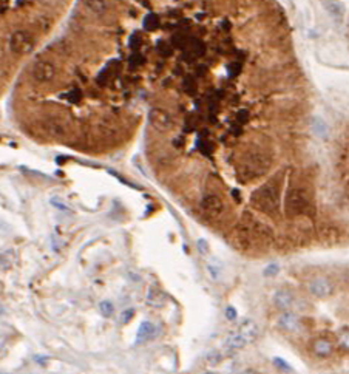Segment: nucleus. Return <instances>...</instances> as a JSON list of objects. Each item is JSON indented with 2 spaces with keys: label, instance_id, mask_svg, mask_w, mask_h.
Returning a JSON list of instances; mask_svg holds the SVG:
<instances>
[{
  "label": "nucleus",
  "instance_id": "1",
  "mask_svg": "<svg viewBox=\"0 0 349 374\" xmlns=\"http://www.w3.org/2000/svg\"><path fill=\"white\" fill-rule=\"evenodd\" d=\"M68 5V0H0V97L45 47Z\"/></svg>",
  "mask_w": 349,
  "mask_h": 374
},
{
  "label": "nucleus",
  "instance_id": "2",
  "mask_svg": "<svg viewBox=\"0 0 349 374\" xmlns=\"http://www.w3.org/2000/svg\"><path fill=\"white\" fill-rule=\"evenodd\" d=\"M271 167V158L268 153L261 150H250L247 152L238 164L236 174H238L240 181L247 183L263 177Z\"/></svg>",
  "mask_w": 349,
  "mask_h": 374
},
{
  "label": "nucleus",
  "instance_id": "3",
  "mask_svg": "<svg viewBox=\"0 0 349 374\" xmlns=\"http://www.w3.org/2000/svg\"><path fill=\"white\" fill-rule=\"evenodd\" d=\"M252 204L268 215H277L280 210V186L275 181H269L257 189L250 196Z\"/></svg>",
  "mask_w": 349,
  "mask_h": 374
},
{
  "label": "nucleus",
  "instance_id": "4",
  "mask_svg": "<svg viewBox=\"0 0 349 374\" xmlns=\"http://www.w3.org/2000/svg\"><path fill=\"white\" fill-rule=\"evenodd\" d=\"M286 213L289 217H300V215H314V204L308 192L303 189H292L286 196Z\"/></svg>",
  "mask_w": 349,
  "mask_h": 374
},
{
  "label": "nucleus",
  "instance_id": "5",
  "mask_svg": "<svg viewBox=\"0 0 349 374\" xmlns=\"http://www.w3.org/2000/svg\"><path fill=\"white\" fill-rule=\"evenodd\" d=\"M148 121L151 127L156 128L158 132H169L175 124L170 113L159 107H153L148 110Z\"/></svg>",
  "mask_w": 349,
  "mask_h": 374
},
{
  "label": "nucleus",
  "instance_id": "6",
  "mask_svg": "<svg viewBox=\"0 0 349 374\" xmlns=\"http://www.w3.org/2000/svg\"><path fill=\"white\" fill-rule=\"evenodd\" d=\"M201 209L209 218H219L224 213V203L218 195L209 193L201 201Z\"/></svg>",
  "mask_w": 349,
  "mask_h": 374
},
{
  "label": "nucleus",
  "instance_id": "7",
  "mask_svg": "<svg viewBox=\"0 0 349 374\" xmlns=\"http://www.w3.org/2000/svg\"><path fill=\"white\" fill-rule=\"evenodd\" d=\"M309 292L317 297V298H326L329 295H332L334 292V284L326 279V277H317L314 279L309 286H308Z\"/></svg>",
  "mask_w": 349,
  "mask_h": 374
},
{
  "label": "nucleus",
  "instance_id": "8",
  "mask_svg": "<svg viewBox=\"0 0 349 374\" xmlns=\"http://www.w3.org/2000/svg\"><path fill=\"white\" fill-rule=\"evenodd\" d=\"M278 326H281L284 331H297L300 320L294 312L283 311V314H280V317H278Z\"/></svg>",
  "mask_w": 349,
  "mask_h": 374
},
{
  "label": "nucleus",
  "instance_id": "9",
  "mask_svg": "<svg viewBox=\"0 0 349 374\" xmlns=\"http://www.w3.org/2000/svg\"><path fill=\"white\" fill-rule=\"evenodd\" d=\"M312 351L314 354H317L318 357H328L334 353V345L331 340L323 339V337H318L314 340L312 343Z\"/></svg>",
  "mask_w": 349,
  "mask_h": 374
},
{
  "label": "nucleus",
  "instance_id": "10",
  "mask_svg": "<svg viewBox=\"0 0 349 374\" xmlns=\"http://www.w3.org/2000/svg\"><path fill=\"white\" fill-rule=\"evenodd\" d=\"M274 301H275V306L280 308L281 311H289L292 306H294V297H292V294L286 289L277 291L274 295Z\"/></svg>",
  "mask_w": 349,
  "mask_h": 374
},
{
  "label": "nucleus",
  "instance_id": "11",
  "mask_svg": "<svg viewBox=\"0 0 349 374\" xmlns=\"http://www.w3.org/2000/svg\"><path fill=\"white\" fill-rule=\"evenodd\" d=\"M323 5L328 11L329 16L336 20L337 23H340L343 20V16H345V8L340 2H337V0H323Z\"/></svg>",
  "mask_w": 349,
  "mask_h": 374
},
{
  "label": "nucleus",
  "instance_id": "12",
  "mask_svg": "<svg viewBox=\"0 0 349 374\" xmlns=\"http://www.w3.org/2000/svg\"><path fill=\"white\" fill-rule=\"evenodd\" d=\"M238 333L249 342H254L258 337V325L254 320H243L240 325Z\"/></svg>",
  "mask_w": 349,
  "mask_h": 374
},
{
  "label": "nucleus",
  "instance_id": "13",
  "mask_svg": "<svg viewBox=\"0 0 349 374\" xmlns=\"http://www.w3.org/2000/svg\"><path fill=\"white\" fill-rule=\"evenodd\" d=\"M252 235L257 237L258 240L264 241V243H269L274 240V231L268 226V224H263V223H258L255 221L252 224Z\"/></svg>",
  "mask_w": 349,
  "mask_h": 374
},
{
  "label": "nucleus",
  "instance_id": "14",
  "mask_svg": "<svg viewBox=\"0 0 349 374\" xmlns=\"http://www.w3.org/2000/svg\"><path fill=\"white\" fill-rule=\"evenodd\" d=\"M156 334V326L151 322H142L138 328V334H136V343H142L145 340L153 339Z\"/></svg>",
  "mask_w": 349,
  "mask_h": 374
},
{
  "label": "nucleus",
  "instance_id": "15",
  "mask_svg": "<svg viewBox=\"0 0 349 374\" xmlns=\"http://www.w3.org/2000/svg\"><path fill=\"white\" fill-rule=\"evenodd\" d=\"M165 303V295L158 287H150L147 292V305L151 308H161Z\"/></svg>",
  "mask_w": 349,
  "mask_h": 374
},
{
  "label": "nucleus",
  "instance_id": "16",
  "mask_svg": "<svg viewBox=\"0 0 349 374\" xmlns=\"http://www.w3.org/2000/svg\"><path fill=\"white\" fill-rule=\"evenodd\" d=\"M206 271L209 274V279H212L213 281H218L222 276V263L218 260V258H210L206 265Z\"/></svg>",
  "mask_w": 349,
  "mask_h": 374
},
{
  "label": "nucleus",
  "instance_id": "17",
  "mask_svg": "<svg viewBox=\"0 0 349 374\" xmlns=\"http://www.w3.org/2000/svg\"><path fill=\"white\" fill-rule=\"evenodd\" d=\"M247 345V340L236 331V333H232L227 336L226 342H224V347L229 348V350H240V348H244Z\"/></svg>",
  "mask_w": 349,
  "mask_h": 374
},
{
  "label": "nucleus",
  "instance_id": "18",
  "mask_svg": "<svg viewBox=\"0 0 349 374\" xmlns=\"http://www.w3.org/2000/svg\"><path fill=\"white\" fill-rule=\"evenodd\" d=\"M311 127H312V132H314L318 138H323V139L328 138V135H329V127H328V124H326L325 119H322V118H314Z\"/></svg>",
  "mask_w": 349,
  "mask_h": 374
},
{
  "label": "nucleus",
  "instance_id": "19",
  "mask_svg": "<svg viewBox=\"0 0 349 374\" xmlns=\"http://www.w3.org/2000/svg\"><path fill=\"white\" fill-rule=\"evenodd\" d=\"M204 361H206V364H207L209 367H216V365L222 361V354H221L219 351H216V350L209 351V353L206 354V357H204Z\"/></svg>",
  "mask_w": 349,
  "mask_h": 374
},
{
  "label": "nucleus",
  "instance_id": "20",
  "mask_svg": "<svg viewBox=\"0 0 349 374\" xmlns=\"http://www.w3.org/2000/svg\"><path fill=\"white\" fill-rule=\"evenodd\" d=\"M99 311L104 317H110V315H113V312H115V306L110 300H104L99 303Z\"/></svg>",
  "mask_w": 349,
  "mask_h": 374
},
{
  "label": "nucleus",
  "instance_id": "21",
  "mask_svg": "<svg viewBox=\"0 0 349 374\" xmlns=\"http://www.w3.org/2000/svg\"><path fill=\"white\" fill-rule=\"evenodd\" d=\"M339 340H340V343L343 345L346 350H349V328H345V329L340 331Z\"/></svg>",
  "mask_w": 349,
  "mask_h": 374
},
{
  "label": "nucleus",
  "instance_id": "22",
  "mask_svg": "<svg viewBox=\"0 0 349 374\" xmlns=\"http://www.w3.org/2000/svg\"><path fill=\"white\" fill-rule=\"evenodd\" d=\"M198 149L201 150V153L209 155V153L212 152V144L209 142L207 139H200V142H198Z\"/></svg>",
  "mask_w": 349,
  "mask_h": 374
},
{
  "label": "nucleus",
  "instance_id": "23",
  "mask_svg": "<svg viewBox=\"0 0 349 374\" xmlns=\"http://www.w3.org/2000/svg\"><path fill=\"white\" fill-rule=\"evenodd\" d=\"M133 315H135V309L133 308H129V309H125L124 312H122V315H121V323H129L132 319H133Z\"/></svg>",
  "mask_w": 349,
  "mask_h": 374
},
{
  "label": "nucleus",
  "instance_id": "24",
  "mask_svg": "<svg viewBox=\"0 0 349 374\" xmlns=\"http://www.w3.org/2000/svg\"><path fill=\"white\" fill-rule=\"evenodd\" d=\"M278 271H280V268H278V265H269L266 269H264V276L266 277H275L278 274Z\"/></svg>",
  "mask_w": 349,
  "mask_h": 374
},
{
  "label": "nucleus",
  "instance_id": "25",
  "mask_svg": "<svg viewBox=\"0 0 349 374\" xmlns=\"http://www.w3.org/2000/svg\"><path fill=\"white\" fill-rule=\"evenodd\" d=\"M198 251H200L203 255L209 254V251H210V248H209V244H207V241H206V240H198Z\"/></svg>",
  "mask_w": 349,
  "mask_h": 374
},
{
  "label": "nucleus",
  "instance_id": "26",
  "mask_svg": "<svg viewBox=\"0 0 349 374\" xmlns=\"http://www.w3.org/2000/svg\"><path fill=\"white\" fill-rule=\"evenodd\" d=\"M226 319L227 320H235L236 319V309L235 308H232V306L226 308Z\"/></svg>",
  "mask_w": 349,
  "mask_h": 374
},
{
  "label": "nucleus",
  "instance_id": "27",
  "mask_svg": "<svg viewBox=\"0 0 349 374\" xmlns=\"http://www.w3.org/2000/svg\"><path fill=\"white\" fill-rule=\"evenodd\" d=\"M274 362H275L277 367H280L281 370H287V371L290 370V367L287 365V362H284L283 359H278V357H277V359H274Z\"/></svg>",
  "mask_w": 349,
  "mask_h": 374
},
{
  "label": "nucleus",
  "instance_id": "28",
  "mask_svg": "<svg viewBox=\"0 0 349 374\" xmlns=\"http://www.w3.org/2000/svg\"><path fill=\"white\" fill-rule=\"evenodd\" d=\"M236 119H238V122H246L247 121V111H238V114H236Z\"/></svg>",
  "mask_w": 349,
  "mask_h": 374
},
{
  "label": "nucleus",
  "instance_id": "29",
  "mask_svg": "<svg viewBox=\"0 0 349 374\" xmlns=\"http://www.w3.org/2000/svg\"><path fill=\"white\" fill-rule=\"evenodd\" d=\"M5 347H6V339H5V336L0 334V351H3Z\"/></svg>",
  "mask_w": 349,
  "mask_h": 374
},
{
  "label": "nucleus",
  "instance_id": "30",
  "mask_svg": "<svg viewBox=\"0 0 349 374\" xmlns=\"http://www.w3.org/2000/svg\"><path fill=\"white\" fill-rule=\"evenodd\" d=\"M2 314H3V306L0 305V315H2Z\"/></svg>",
  "mask_w": 349,
  "mask_h": 374
},
{
  "label": "nucleus",
  "instance_id": "31",
  "mask_svg": "<svg viewBox=\"0 0 349 374\" xmlns=\"http://www.w3.org/2000/svg\"><path fill=\"white\" fill-rule=\"evenodd\" d=\"M204 374H216V373H212V371H207V373H204Z\"/></svg>",
  "mask_w": 349,
  "mask_h": 374
},
{
  "label": "nucleus",
  "instance_id": "32",
  "mask_svg": "<svg viewBox=\"0 0 349 374\" xmlns=\"http://www.w3.org/2000/svg\"><path fill=\"white\" fill-rule=\"evenodd\" d=\"M0 263H2V258H0Z\"/></svg>",
  "mask_w": 349,
  "mask_h": 374
}]
</instances>
